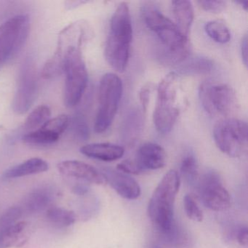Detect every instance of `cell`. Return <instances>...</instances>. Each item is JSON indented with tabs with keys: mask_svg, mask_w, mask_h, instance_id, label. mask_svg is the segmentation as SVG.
I'll list each match as a JSON object with an SVG mask.
<instances>
[{
	"mask_svg": "<svg viewBox=\"0 0 248 248\" xmlns=\"http://www.w3.org/2000/svg\"><path fill=\"white\" fill-rule=\"evenodd\" d=\"M143 21L161 43L159 59L164 63L178 65L189 56L188 37L184 36L175 23L165 16L157 7L148 2L142 8Z\"/></svg>",
	"mask_w": 248,
	"mask_h": 248,
	"instance_id": "cell-1",
	"label": "cell"
},
{
	"mask_svg": "<svg viewBox=\"0 0 248 248\" xmlns=\"http://www.w3.org/2000/svg\"><path fill=\"white\" fill-rule=\"evenodd\" d=\"M109 30L105 46L106 59L114 70L124 72L130 59L133 40L131 15L126 2H121L114 11Z\"/></svg>",
	"mask_w": 248,
	"mask_h": 248,
	"instance_id": "cell-2",
	"label": "cell"
},
{
	"mask_svg": "<svg viewBox=\"0 0 248 248\" xmlns=\"http://www.w3.org/2000/svg\"><path fill=\"white\" fill-rule=\"evenodd\" d=\"M180 178L170 170L155 188L148 206V214L159 231L168 234L174 229V204L179 191Z\"/></svg>",
	"mask_w": 248,
	"mask_h": 248,
	"instance_id": "cell-3",
	"label": "cell"
},
{
	"mask_svg": "<svg viewBox=\"0 0 248 248\" xmlns=\"http://www.w3.org/2000/svg\"><path fill=\"white\" fill-rule=\"evenodd\" d=\"M81 46L69 43L63 57V73L66 75L63 100L67 107L80 102L88 82V73Z\"/></svg>",
	"mask_w": 248,
	"mask_h": 248,
	"instance_id": "cell-4",
	"label": "cell"
},
{
	"mask_svg": "<svg viewBox=\"0 0 248 248\" xmlns=\"http://www.w3.org/2000/svg\"><path fill=\"white\" fill-rule=\"evenodd\" d=\"M178 93V75L175 72H170L158 85L157 100L154 110V124L162 134H167L172 130L179 116Z\"/></svg>",
	"mask_w": 248,
	"mask_h": 248,
	"instance_id": "cell-5",
	"label": "cell"
},
{
	"mask_svg": "<svg viewBox=\"0 0 248 248\" xmlns=\"http://www.w3.org/2000/svg\"><path fill=\"white\" fill-rule=\"evenodd\" d=\"M122 79L114 73L104 75L98 88V108L94 129L95 133L107 131L112 124L123 95Z\"/></svg>",
	"mask_w": 248,
	"mask_h": 248,
	"instance_id": "cell-6",
	"label": "cell"
},
{
	"mask_svg": "<svg viewBox=\"0 0 248 248\" xmlns=\"http://www.w3.org/2000/svg\"><path fill=\"white\" fill-rule=\"evenodd\" d=\"M199 97L204 111L214 117L229 115L237 108L236 93L226 84L204 81L199 88Z\"/></svg>",
	"mask_w": 248,
	"mask_h": 248,
	"instance_id": "cell-7",
	"label": "cell"
},
{
	"mask_svg": "<svg viewBox=\"0 0 248 248\" xmlns=\"http://www.w3.org/2000/svg\"><path fill=\"white\" fill-rule=\"evenodd\" d=\"M30 29V18L24 14L11 17L0 26V69L22 50Z\"/></svg>",
	"mask_w": 248,
	"mask_h": 248,
	"instance_id": "cell-8",
	"label": "cell"
},
{
	"mask_svg": "<svg viewBox=\"0 0 248 248\" xmlns=\"http://www.w3.org/2000/svg\"><path fill=\"white\" fill-rule=\"evenodd\" d=\"M248 135V124L239 119H223L213 129L216 146L230 157H239L245 152Z\"/></svg>",
	"mask_w": 248,
	"mask_h": 248,
	"instance_id": "cell-9",
	"label": "cell"
},
{
	"mask_svg": "<svg viewBox=\"0 0 248 248\" xmlns=\"http://www.w3.org/2000/svg\"><path fill=\"white\" fill-rule=\"evenodd\" d=\"M39 83L34 58L27 56L21 63L18 72L16 91L14 96V112L24 114L35 102L38 95Z\"/></svg>",
	"mask_w": 248,
	"mask_h": 248,
	"instance_id": "cell-10",
	"label": "cell"
},
{
	"mask_svg": "<svg viewBox=\"0 0 248 248\" xmlns=\"http://www.w3.org/2000/svg\"><path fill=\"white\" fill-rule=\"evenodd\" d=\"M199 189L203 204L207 208L222 212L230 207V195L216 171H208L203 175L199 184Z\"/></svg>",
	"mask_w": 248,
	"mask_h": 248,
	"instance_id": "cell-11",
	"label": "cell"
},
{
	"mask_svg": "<svg viewBox=\"0 0 248 248\" xmlns=\"http://www.w3.org/2000/svg\"><path fill=\"white\" fill-rule=\"evenodd\" d=\"M57 168L60 173L66 177L82 180L97 185L107 184L102 172L81 161H63L58 164Z\"/></svg>",
	"mask_w": 248,
	"mask_h": 248,
	"instance_id": "cell-12",
	"label": "cell"
},
{
	"mask_svg": "<svg viewBox=\"0 0 248 248\" xmlns=\"http://www.w3.org/2000/svg\"><path fill=\"white\" fill-rule=\"evenodd\" d=\"M102 173L116 192L123 198L134 200L140 195V187L136 180L127 174L111 168H104Z\"/></svg>",
	"mask_w": 248,
	"mask_h": 248,
	"instance_id": "cell-13",
	"label": "cell"
},
{
	"mask_svg": "<svg viewBox=\"0 0 248 248\" xmlns=\"http://www.w3.org/2000/svg\"><path fill=\"white\" fill-rule=\"evenodd\" d=\"M166 159V152L160 145L146 143L139 148L135 161L143 172L146 170H158L164 168Z\"/></svg>",
	"mask_w": 248,
	"mask_h": 248,
	"instance_id": "cell-14",
	"label": "cell"
},
{
	"mask_svg": "<svg viewBox=\"0 0 248 248\" xmlns=\"http://www.w3.org/2000/svg\"><path fill=\"white\" fill-rule=\"evenodd\" d=\"M143 117L141 111L132 108L124 116L120 127V137L124 144L131 146L141 136L143 130Z\"/></svg>",
	"mask_w": 248,
	"mask_h": 248,
	"instance_id": "cell-15",
	"label": "cell"
},
{
	"mask_svg": "<svg viewBox=\"0 0 248 248\" xmlns=\"http://www.w3.org/2000/svg\"><path fill=\"white\" fill-rule=\"evenodd\" d=\"M82 155L92 159L113 162L123 157L124 149L123 146L110 143H90L80 149Z\"/></svg>",
	"mask_w": 248,
	"mask_h": 248,
	"instance_id": "cell-16",
	"label": "cell"
},
{
	"mask_svg": "<svg viewBox=\"0 0 248 248\" xmlns=\"http://www.w3.org/2000/svg\"><path fill=\"white\" fill-rule=\"evenodd\" d=\"M30 226L23 220L0 233V248H21L30 239Z\"/></svg>",
	"mask_w": 248,
	"mask_h": 248,
	"instance_id": "cell-17",
	"label": "cell"
},
{
	"mask_svg": "<svg viewBox=\"0 0 248 248\" xmlns=\"http://www.w3.org/2000/svg\"><path fill=\"white\" fill-rule=\"evenodd\" d=\"M54 197L55 191L51 187H39L27 196L21 209L29 213H40L50 206Z\"/></svg>",
	"mask_w": 248,
	"mask_h": 248,
	"instance_id": "cell-18",
	"label": "cell"
},
{
	"mask_svg": "<svg viewBox=\"0 0 248 248\" xmlns=\"http://www.w3.org/2000/svg\"><path fill=\"white\" fill-rule=\"evenodd\" d=\"M175 24L179 31L188 37L194 18V7L190 1L178 0L171 2Z\"/></svg>",
	"mask_w": 248,
	"mask_h": 248,
	"instance_id": "cell-19",
	"label": "cell"
},
{
	"mask_svg": "<svg viewBox=\"0 0 248 248\" xmlns=\"http://www.w3.org/2000/svg\"><path fill=\"white\" fill-rule=\"evenodd\" d=\"M214 69V62L204 56H188L184 62L177 65V75L197 76L208 75Z\"/></svg>",
	"mask_w": 248,
	"mask_h": 248,
	"instance_id": "cell-20",
	"label": "cell"
},
{
	"mask_svg": "<svg viewBox=\"0 0 248 248\" xmlns=\"http://www.w3.org/2000/svg\"><path fill=\"white\" fill-rule=\"evenodd\" d=\"M48 169V163L44 159L38 157L31 158L5 170L3 177L5 179H13L42 173Z\"/></svg>",
	"mask_w": 248,
	"mask_h": 248,
	"instance_id": "cell-21",
	"label": "cell"
},
{
	"mask_svg": "<svg viewBox=\"0 0 248 248\" xmlns=\"http://www.w3.org/2000/svg\"><path fill=\"white\" fill-rule=\"evenodd\" d=\"M46 218L50 224L57 228H66L72 226L76 221L75 212L59 207H49L46 213Z\"/></svg>",
	"mask_w": 248,
	"mask_h": 248,
	"instance_id": "cell-22",
	"label": "cell"
},
{
	"mask_svg": "<svg viewBox=\"0 0 248 248\" xmlns=\"http://www.w3.org/2000/svg\"><path fill=\"white\" fill-rule=\"evenodd\" d=\"M60 136L40 127L34 131L22 136V140L25 143L34 146H49L59 141Z\"/></svg>",
	"mask_w": 248,
	"mask_h": 248,
	"instance_id": "cell-23",
	"label": "cell"
},
{
	"mask_svg": "<svg viewBox=\"0 0 248 248\" xmlns=\"http://www.w3.org/2000/svg\"><path fill=\"white\" fill-rule=\"evenodd\" d=\"M50 116L51 111L47 106H39L30 113L24 123L23 129L28 133L37 130L50 120Z\"/></svg>",
	"mask_w": 248,
	"mask_h": 248,
	"instance_id": "cell-24",
	"label": "cell"
},
{
	"mask_svg": "<svg viewBox=\"0 0 248 248\" xmlns=\"http://www.w3.org/2000/svg\"><path fill=\"white\" fill-rule=\"evenodd\" d=\"M206 34L216 43L226 44L231 40V33L224 23L220 21H211L204 26Z\"/></svg>",
	"mask_w": 248,
	"mask_h": 248,
	"instance_id": "cell-25",
	"label": "cell"
},
{
	"mask_svg": "<svg viewBox=\"0 0 248 248\" xmlns=\"http://www.w3.org/2000/svg\"><path fill=\"white\" fill-rule=\"evenodd\" d=\"M71 125L73 136L81 141L88 140L90 137V129L86 117L82 113L78 112L70 119Z\"/></svg>",
	"mask_w": 248,
	"mask_h": 248,
	"instance_id": "cell-26",
	"label": "cell"
},
{
	"mask_svg": "<svg viewBox=\"0 0 248 248\" xmlns=\"http://www.w3.org/2000/svg\"><path fill=\"white\" fill-rule=\"evenodd\" d=\"M181 172L183 176L188 181L192 183L197 179L198 174V165L197 159L193 154L188 153L184 156L181 162Z\"/></svg>",
	"mask_w": 248,
	"mask_h": 248,
	"instance_id": "cell-27",
	"label": "cell"
},
{
	"mask_svg": "<svg viewBox=\"0 0 248 248\" xmlns=\"http://www.w3.org/2000/svg\"><path fill=\"white\" fill-rule=\"evenodd\" d=\"M70 118L66 114L57 116L54 118H50L41 127L60 136L69 127Z\"/></svg>",
	"mask_w": 248,
	"mask_h": 248,
	"instance_id": "cell-28",
	"label": "cell"
},
{
	"mask_svg": "<svg viewBox=\"0 0 248 248\" xmlns=\"http://www.w3.org/2000/svg\"><path fill=\"white\" fill-rule=\"evenodd\" d=\"M22 214V209L19 207H11L2 213L0 216V233L19 221Z\"/></svg>",
	"mask_w": 248,
	"mask_h": 248,
	"instance_id": "cell-29",
	"label": "cell"
},
{
	"mask_svg": "<svg viewBox=\"0 0 248 248\" xmlns=\"http://www.w3.org/2000/svg\"><path fill=\"white\" fill-rule=\"evenodd\" d=\"M184 207L188 218L197 222H201L203 220L202 212L192 196L186 194L184 197Z\"/></svg>",
	"mask_w": 248,
	"mask_h": 248,
	"instance_id": "cell-30",
	"label": "cell"
},
{
	"mask_svg": "<svg viewBox=\"0 0 248 248\" xmlns=\"http://www.w3.org/2000/svg\"><path fill=\"white\" fill-rule=\"evenodd\" d=\"M198 4L204 11L215 14L223 11L226 5V2L221 0H201L199 1Z\"/></svg>",
	"mask_w": 248,
	"mask_h": 248,
	"instance_id": "cell-31",
	"label": "cell"
},
{
	"mask_svg": "<svg viewBox=\"0 0 248 248\" xmlns=\"http://www.w3.org/2000/svg\"><path fill=\"white\" fill-rule=\"evenodd\" d=\"M117 170L120 171L123 173L127 174V175L128 174L137 175V174L142 172L141 170L140 169L136 161L130 160V159L120 162L117 165Z\"/></svg>",
	"mask_w": 248,
	"mask_h": 248,
	"instance_id": "cell-32",
	"label": "cell"
},
{
	"mask_svg": "<svg viewBox=\"0 0 248 248\" xmlns=\"http://www.w3.org/2000/svg\"><path fill=\"white\" fill-rule=\"evenodd\" d=\"M152 86L151 84L148 83L143 85L139 91V97L141 104L142 110L146 112L149 107L150 101L151 94H152Z\"/></svg>",
	"mask_w": 248,
	"mask_h": 248,
	"instance_id": "cell-33",
	"label": "cell"
},
{
	"mask_svg": "<svg viewBox=\"0 0 248 248\" xmlns=\"http://www.w3.org/2000/svg\"><path fill=\"white\" fill-rule=\"evenodd\" d=\"M241 54H242V62L245 66H248V35L245 34L241 43Z\"/></svg>",
	"mask_w": 248,
	"mask_h": 248,
	"instance_id": "cell-34",
	"label": "cell"
},
{
	"mask_svg": "<svg viewBox=\"0 0 248 248\" xmlns=\"http://www.w3.org/2000/svg\"><path fill=\"white\" fill-rule=\"evenodd\" d=\"M238 242L242 246H247L248 243V228L242 227L237 232Z\"/></svg>",
	"mask_w": 248,
	"mask_h": 248,
	"instance_id": "cell-35",
	"label": "cell"
},
{
	"mask_svg": "<svg viewBox=\"0 0 248 248\" xmlns=\"http://www.w3.org/2000/svg\"><path fill=\"white\" fill-rule=\"evenodd\" d=\"M73 191L75 194L78 195H84L88 191V188L86 186L82 185V184H78L73 187Z\"/></svg>",
	"mask_w": 248,
	"mask_h": 248,
	"instance_id": "cell-36",
	"label": "cell"
},
{
	"mask_svg": "<svg viewBox=\"0 0 248 248\" xmlns=\"http://www.w3.org/2000/svg\"><path fill=\"white\" fill-rule=\"evenodd\" d=\"M236 3L239 4L242 6V8H243L245 11H248V1L247 0H237L236 1Z\"/></svg>",
	"mask_w": 248,
	"mask_h": 248,
	"instance_id": "cell-37",
	"label": "cell"
}]
</instances>
